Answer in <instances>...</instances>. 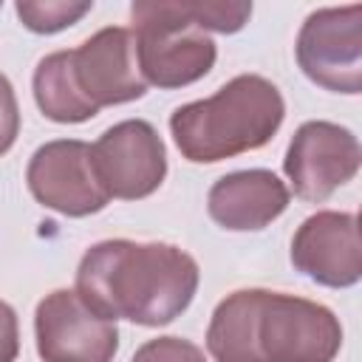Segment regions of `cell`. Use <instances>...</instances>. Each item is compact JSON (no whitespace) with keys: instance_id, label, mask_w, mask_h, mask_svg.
Instances as JSON below:
<instances>
[{"instance_id":"1","label":"cell","mask_w":362,"mask_h":362,"mask_svg":"<svg viewBox=\"0 0 362 362\" xmlns=\"http://www.w3.org/2000/svg\"><path fill=\"white\" fill-rule=\"evenodd\" d=\"M198 263L170 243L102 240L76 269V294L105 320L167 325L195 297Z\"/></svg>"},{"instance_id":"2","label":"cell","mask_w":362,"mask_h":362,"mask_svg":"<svg viewBox=\"0 0 362 362\" xmlns=\"http://www.w3.org/2000/svg\"><path fill=\"white\" fill-rule=\"evenodd\" d=\"M342 328L331 308L266 288H240L218 303L206 348L215 362H331Z\"/></svg>"},{"instance_id":"3","label":"cell","mask_w":362,"mask_h":362,"mask_svg":"<svg viewBox=\"0 0 362 362\" xmlns=\"http://www.w3.org/2000/svg\"><path fill=\"white\" fill-rule=\"evenodd\" d=\"M144 90L133 31L122 25L96 31L79 48L42 57L34 71V99L59 124L88 122L102 107L133 102Z\"/></svg>"},{"instance_id":"4","label":"cell","mask_w":362,"mask_h":362,"mask_svg":"<svg viewBox=\"0 0 362 362\" xmlns=\"http://www.w3.org/2000/svg\"><path fill=\"white\" fill-rule=\"evenodd\" d=\"M286 105L274 82L240 74L209 99L181 105L170 116L175 147L195 164H212L263 147L283 124Z\"/></svg>"},{"instance_id":"5","label":"cell","mask_w":362,"mask_h":362,"mask_svg":"<svg viewBox=\"0 0 362 362\" xmlns=\"http://www.w3.org/2000/svg\"><path fill=\"white\" fill-rule=\"evenodd\" d=\"M136 59L144 82L184 88L215 65L212 37L189 17L178 0H141L130 8Z\"/></svg>"},{"instance_id":"6","label":"cell","mask_w":362,"mask_h":362,"mask_svg":"<svg viewBox=\"0 0 362 362\" xmlns=\"http://www.w3.org/2000/svg\"><path fill=\"white\" fill-rule=\"evenodd\" d=\"M297 62L303 74L337 93L362 88V6L317 8L297 34Z\"/></svg>"},{"instance_id":"7","label":"cell","mask_w":362,"mask_h":362,"mask_svg":"<svg viewBox=\"0 0 362 362\" xmlns=\"http://www.w3.org/2000/svg\"><path fill=\"white\" fill-rule=\"evenodd\" d=\"M90 164L110 198H147L167 175V150L158 130L144 119L107 127L90 147Z\"/></svg>"},{"instance_id":"8","label":"cell","mask_w":362,"mask_h":362,"mask_svg":"<svg viewBox=\"0 0 362 362\" xmlns=\"http://www.w3.org/2000/svg\"><path fill=\"white\" fill-rule=\"evenodd\" d=\"M34 331L42 362H110L119 348L116 322L90 311L68 288H57L40 300Z\"/></svg>"},{"instance_id":"9","label":"cell","mask_w":362,"mask_h":362,"mask_svg":"<svg viewBox=\"0 0 362 362\" xmlns=\"http://www.w3.org/2000/svg\"><path fill=\"white\" fill-rule=\"evenodd\" d=\"M25 178L31 195L42 206L71 218L93 215L110 201L90 164V144L79 139H57L42 144L31 156Z\"/></svg>"},{"instance_id":"10","label":"cell","mask_w":362,"mask_h":362,"mask_svg":"<svg viewBox=\"0 0 362 362\" xmlns=\"http://www.w3.org/2000/svg\"><path fill=\"white\" fill-rule=\"evenodd\" d=\"M359 141L334 122H305L294 133L283 170L303 201H325L359 170Z\"/></svg>"},{"instance_id":"11","label":"cell","mask_w":362,"mask_h":362,"mask_svg":"<svg viewBox=\"0 0 362 362\" xmlns=\"http://www.w3.org/2000/svg\"><path fill=\"white\" fill-rule=\"evenodd\" d=\"M291 263L320 286L345 288L359 283L362 249L356 215L322 209L305 218L291 240Z\"/></svg>"},{"instance_id":"12","label":"cell","mask_w":362,"mask_h":362,"mask_svg":"<svg viewBox=\"0 0 362 362\" xmlns=\"http://www.w3.org/2000/svg\"><path fill=\"white\" fill-rule=\"evenodd\" d=\"M288 206L286 184L269 170H240L218 178L206 195V209L215 223L232 232L269 226Z\"/></svg>"},{"instance_id":"13","label":"cell","mask_w":362,"mask_h":362,"mask_svg":"<svg viewBox=\"0 0 362 362\" xmlns=\"http://www.w3.org/2000/svg\"><path fill=\"white\" fill-rule=\"evenodd\" d=\"M17 17L23 20L25 28L37 31V34H54L62 31L68 25H74L79 17H85L93 3H68V0H20L17 6Z\"/></svg>"},{"instance_id":"14","label":"cell","mask_w":362,"mask_h":362,"mask_svg":"<svg viewBox=\"0 0 362 362\" xmlns=\"http://www.w3.org/2000/svg\"><path fill=\"white\" fill-rule=\"evenodd\" d=\"M184 6L204 31H221V34L240 31L252 14L249 3H184Z\"/></svg>"},{"instance_id":"15","label":"cell","mask_w":362,"mask_h":362,"mask_svg":"<svg viewBox=\"0 0 362 362\" xmlns=\"http://www.w3.org/2000/svg\"><path fill=\"white\" fill-rule=\"evenodd\" d=\"M130 362H206L204 351L181 337H158L144 342Z\"/></svg>"},{"instance_id":"16","label":"cell","mask_w":362,"mask_h":362,"mask_svg":"<svg viewBox=\"0 0 362 362\" xmlns=\"http://www.w3.org/2000/svg\"><path fill=\"white\" fill-rule=\"evenodd\" d=\"M20 133V107H17V96L14 88L8 82L6 74H0V156L8 153V147L14 144Z\"/></svg>"},{"instance_id":"17","label":"cell","mask_w":362,"mask_h":362,"mask_svg":"<svg viewBox=\"0 0 362 362\" xmlns=\"http://www.w3.org/2000/svg\"><path fill=\"white\" fill-rule=\"evenodd\" d=\"M20 351V334H17V314L8 303L0 300V362H14Z\"/></svg>"}]
</instances>
